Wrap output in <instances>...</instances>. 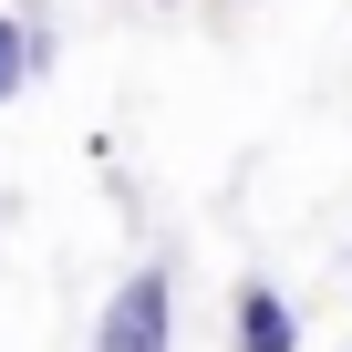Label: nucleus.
I'll use <instances>...</instances> for the list:
<instances>
[{
  "instance_id": "2",
  "label": "nucleus",
  "mask_w": 352,
  "mask_h": 352,
  "mask_svg": "<svg viewBox=\"0 0 352 352\" xmlns=\"http://www.w3.org/2000/svg\"><path fill=\"white\" fill-rule=\"evenodd\" d=\"M228 342H239V352H300V311H290L270 280H239V290H228Z\"/></svg>"
},
{
  "instance_id": "1",
  "label": "nucleus",
  "mask_w": 352,
  "mask_h": 352,
  "mask_svg": "<svg viewBox=\"0 0 352 352\" xmlns=\"http://www.w3.org/2000/svg\"><path fill=\"white\" fill-rule=\"evenodd\" d=\"M94 352H176V280H166V270H135V280L104 300Z\"/></svg>"
},
{
  "instance_id": "3",
  "label": "nucleus",
  "mask_w": 352,
  "mask_h": 352,
  "mask_svg": "<svg viewBox=\"0 0 352 352\" xmlns=\"http://www.w3.org/2000/svg\"><path fill=\"white\" fill-rule=\"evenodd\" d=\"M32 73H42V32H32V21H11V11H0V104H11V94H21Z\"/></svg>"
},
{
  "instance_id": "4",
  "label": "nucleus",
  "mask_w": 352,
  "mask_h": 352,
  "mask_svg": "<svg viewBox=\"0 0 352 352\" xmlns=\"http://www.w3.org/2000/svg\"><path fill=\"white\" fill-rule=\"evenodd\" d=\"M342 270H352V249H342Z\"/></svg>"
}]
</instances>
